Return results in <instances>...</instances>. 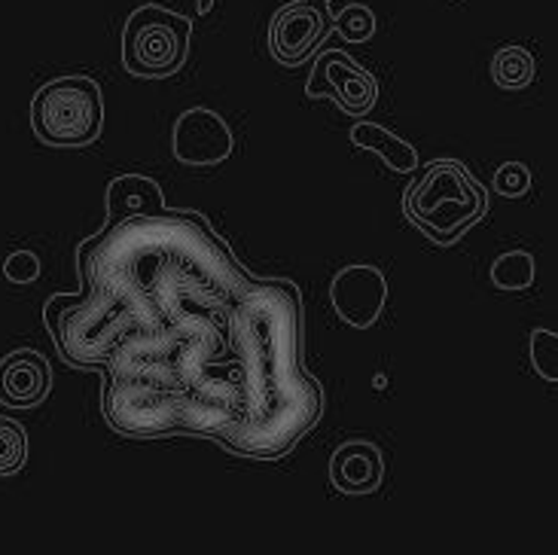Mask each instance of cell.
I'll use <instances>...</instances> for the list:
<instances>
[{"instance_id": "12", "label": "cell", "mask_w": 558, "mask_h": 555, "mask_svg": "<svg viewBox=\"0 0 558 555\" xmlns=\"http://www.w3.org/2000/svg\"><path fill=\"white\" fill-rule=\"evenodd\" d=\"M166 208L162 186L144 174H120L107 186V220H122L132 214Z\"/></svg>"}, {"instance_id": "15", "label": "cell", "mask_w": 558, "mask_h": 555, "mask_svg": "<svg viewBox=\"0 0 558 555\" xmlns=\"http://www.w3.org/2000/svg\"><path fill=\"white\" fill-rule=\"evenodd\" d=\"M28 461V434L13 419H0V476H13Z\"/></svg>"}, {"instance_id": "5", "label": "cell", "mask_w": 558, "mask_h": 555, "mask_svg": "<svg viewBox=\"0 0 558 555\" xmlns=\"http://www.w3.org/2000/svg\"><path fill=\"white\" fill-rule=\"evenodd\" d=\"M332 95L336 107L348 117H366L378 101V76L369 74L363 64L351 59L342 49L320 52L305 83V98H327Z\"/></svg>"}, {"instance_id": "6", "label": "cell", "mask_w": 558, "mask_h": 555, "mask_svg": "<svg viewBox=\"0 0 558 555\" xmlns=\"http://www.w3.org/2000/svg\"><path fill=\"white\" fill-rule=\"evenodd\" d=\"M174 159L190 168H208L227 162L235 150V135L229 122L211 107H190L183 110L174 132H171Z\"/></svg>"}, {"instance_id": "9", "label": "cell", "mask_w": 558, "mask_h": 555, "mask_svg": "<svg viewBox=\"0 0 558 555\" xmlns=\"http://www.w3.org/2000/svg\"><path fill=\"white\" fill-rule=\"evenodd\" d=\"M52 388V366L40 351L19 348L0 361V403L7 409H34Z\"/></svg>"}, {"instance_id": "10", "label": "cell", "mask_w": 558, "mask_h": 555, "mask_svg": "<svg viewBox=\"0 0 558 555\" xmlns=\"http://www.w3.org/2000/svg\"><path fill=\"white\" fill-rule=\"evenodd\" d=\"M385 480L381 449L369 439H348L330 458V482L342 495H373Z\"/></svg>"}, {"instance_id": "16", "label": "cell", "mask_w": 558, "mask_h": 555, "mask_svg": "<svg viewBox=\"0 0 558 555\" xmlns=\"http://www.w3.org/2000/svg\"><path fill=\"white\" fill-rule=\"evenodd\" d=\"M531 370L541 375L549 385H558V333L537 327L531 330L529 339Z\"/></svg>"}, {"instance_id": "19", "label": "cell", "mask_w": 558, "mask_h": 555, "mask_svg": "<svg viewBox=\"0 0 558 555\" xmlns=\"http://www.w3.org/2000/svg\"><path fill=\"white\" fill-rule=\"evenodd\" d=\"M3 275L13 285H31V281L40 278V256L34 251H13L3 263Z\"/></svg>"}, {"instance_id": "8", "label": "cell", "mask_w": 558, "mask_h": 555, "mask_svg": "<svg viewBox=\"0 0 558 555\" xmlns=\"http://www.w3.org/2000/svg\"><path fill=\"white\" fill-rule=\"evenodd\" d=\"M327 34H330L327 15L312 3L296 0L275 13L272 25H269V49L281 64L296 68L315 56L320 44L327 40Z\"/></svg>"}, {"instance_id": "14", "label": "cell", "mask_w": 558, "mask_h": 555, "mask_svg": "<svg viewBox=\"0 0 558 555\" xmlns=\"http://www.w3.org/2000/svg\"><path fill=\"white\" fill-rule=\"evenodd\" d=\"M492 285L504 293H519L529 290L537 278V260L531 251H507L492 263Z\"/></svg>"}, {"instance_id": "2", "label": "cell", "mask_w": 558, "mask_h": 555, "mask_svg": "<svg viewBox=\"0 0 558 555\" xmlns=\"http://www.w3.org/2000/svg\"><path fill=\"white\" fill-rule=\"evenodd\" d=\"M403 214L437 248H452L488 214V190L458 159H434L403 190Z\"/></svg>"}, {"instance_id": "17", "label": "cell", "mask_w": 558, "mask_h": 555, "mask_svg": "<svg viewBox=\"0 0 558 555\" xmlns=\"http://www.w3.org/2000/svg\"><path fill=\"white\" fill-rule=\"evenodd\" d=\"M492 190L500 198H525L531 193V168L525 162H504L492 178Z\"/></svg>"}, {"instance_id": "1", "label": "cell", "mask_w": 558, "mask_h": 555, "mask_svg": "<svg viewBox=\"0 0 558 555\" xmlns=\"http://www.w3.org/2000/svg\"><path fill=\"white\" fill-rule=\"evenodd\" d=\"M80 293L44 321L61 361L105 378L101 412L132 439L202 436L278 461L324 415L302 363L300 287L257 278L198 210L105 220L76 251Z\"/></svg>"}, {"instance_id": "13", "label": "cell", "mask_w": 558, "mask_h": 555, "mask_svg": "<svg viewBox=\"0 0 558 555\" xmlns=\"http://www.w3.org/2000/svg\"><path fill=\"white\" fill-rule=\"evenodd\" d=\"M534 74H537V61L525 46H500L498 52L492 56V80H495L498 89H529L534 83Z\"/></svg>"}, {"instance_id": "18", "label": "cell", "mask_w": 558, "mask_h": 555, "mask_svg": "<svg viewBox=\"0 0 558 555\" xmlns=\"http://www.w3.org/2000/svg\"><path fill=\"white\" fill-rule=\"evenodd\" d=\"M336 28L351 44H366L376 34V19L366 7H351L345 13L336 15Z\"/></svg>"}, {"instance_id": "3", "label": "cell", "mask_w": 558, "mask_h": 555, "mask_svg": "<svg viewBox=\"0 0 558 555\" xmlns=\"http://www.w3.org/2000/svg\"><path fill=\"white\" fill-rule=\"evenodd\" d=\"M105 125V98L92 76L71 74L44 83L31 98V129L46 147H89Z\"/></svg>"}, {"instance_id": "20", "label": "cell", "mask_w": 558, "mask_h": 555, "mask_svg": "<svg viewBox=\"0 0 558 555\" xmlns=\"http://www.w3.org/2000/svg\"><path fill=\"white\" fill-rule=\"evenodd\" d=\"M198 10H202V13H208V10H211V0H198Z\"/></svg>"}, {"instance_id": "7", "label": "cell", "mask_w": 558, "mask_h": 555, "mask_svg": "<svg viewBox=\"0 0 558 555\" xmlns=\"http://www.w3.org/2000/svg\"><path fill=\"white\" fill-rule=\"evenodd\" d=\"M330 302L339 321L354 330H369L376 324L385 302H388V281L385 272L376 266H345L330 281Z\"/></svg>"}, {"instance_id": "11", "label": "cell", "mask_w": 558, "mask_h": 555, "mask_svg": "<svg viewBox=\"0 0 558 555\" xmlns=\"http://www.w3.org/2000/svg\"><path fill=\"white\" fill-rule=\"evenodd\" d=\"M351 144L357 150H366L378 156L385 166L397 171V174H412L418 168V150L409 144L407 137H400L391 132L388 125H378V122L361 120L357 125H351Z\"/></svg>"}, {"instance_id": "4", "label": "cell", "mask_w": 558, "mask_h": 555, "mask_svg": "<svg viewBox=\"0 0 558 555\" xmlns=\"http://www.w3.org/2000/svg\"><path fill=\"white\" fill-rule=\"evenodd\" d=\"M190 52V22L166 7H141L122 31V68L141 80H166L183 68Z\"/></svg>"}]
</instances>
